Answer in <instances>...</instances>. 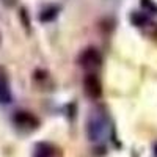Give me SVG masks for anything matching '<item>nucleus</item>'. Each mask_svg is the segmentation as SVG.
I'll list each match as a JSON object with an SVG mask.
<instances>
[{"instance_id": "nucleus-3", "label": "nucleus", "mask_w": 157, "mask_h": 157, "mask_svg": "<svg viewBox=\"0 0 157 157\" xmlns=\"http://www.w3.org/2000/svg\"><path fill=\"white\" fill-rule=\"evenodd\" d=\"M83 90L86 96H90L91 99H98L102 94V86L101 82L94 72H86L85 78H83Z\"/></svg>"}, {"instance_id": "nucleus-7", "label": "nucleus", "mask_w": 157, "mask_h": 157, "mask_svg": "<svg viewBox=\"0 0 157 157\" xmlns=\"http://www.w3.org/2000/svg\"><path fill=\"white\" fill-rule=\"evenodd\" d=\"M2 80H6V72H5L3 68H0V82Z\"/></svg>"}, {"instance_id": "nucleus-5", "label": "nucleus", "mask_w": 157, "mask_h": 157, "mask_svg": "<svg viewBox=\"0 0 157 157\" xmlns=\"http://www.w3.org/2000/svg\"><path fill=\"white\" fill-rule=\"evenodd\" d=\"M11 102V91L6 80L0 82V104H10Z\"/></svg>"}, {"instance_id": "nucleus-6", "label": "nucleus", "mask_w": 157, "mask_h": 157, "mask_svg": "<svg viewBox=\"0 0 157 157\" xmlns=\"http://www.w3.org/2000/svg\"><path fill=\"white\" fill-rule=\"evenodd\" d=\"M50 155H52V152L46 146H39L38 151L35 152V157H50Z\"/></svg>"}, {"instance_id": "nucleus-1", "label": "nucleus", "mask_w": 157, "mask_h": 157, "mask_svg": "<svg viewBox=\"0 0 157 157\" xmlns=\"http://www.w3.org/2000/svg\"><path fill=\"white\" fill-rule=\"evenodd\" d=\"M107 132V118L99 112H93L86 121V134L91 141H99Z\"/></svg>"}, {"instance_id": "nucleus-2", "label": "nucleus", "mask_w": 157, "mask_h": 157, "mask_svg": "<svg viewBox=\"0 0 157 157\" xmlns=\"http://www.w3.org/2000/svg\"><path fill=\"white\" fill-rule=\"evenodd\" d=\"M78 61H80L82 68L86 71V72H94L102 63V57L99 54V50L94 49V47H88L85 49L82 54H80V58H78Z\"/></svg>"}, {"instance_id": "nucleus-4", "label": "nucleus", "mask_w": 157, "mask_h": 157, "mask_svg": "<svg viewBox=\"0 0 157 157\" xmlns=\"http://www.w3.org/2000/svg\"><path fill=\"white\" fill-rule=\"evenodd\" d=\"M14 121L19 124V126H33V124H36V120L30 115V113H27V112H19L16 116H14Z\"/></svg>"}]
</instances>
